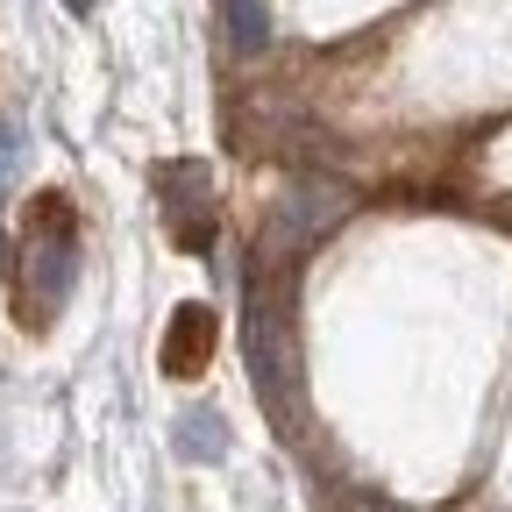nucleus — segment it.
<instances>
[{
	"label": "nucleus",
	"instance_id": "1",
	"mask_svg": "<svg viewBox=\"0 0 512 512\" xmlns=\"http://www.w3.org/2000/svg\"><path fill=\"white\" fill-rule=\"evenodd\" d=\"M242 335H249L256 399L292 434L299 427V256L256 242L249 285H242Z\"/></svg>",
	"mask_w": 512,
	"mask_h": 512
},
{
	"label": "nucleus",
	"instance_id": "2",
	"mask_svg": "<svg viewBox=\"0 0 512 512\" xmlns=\"http://www.w3.org/2000/svg\"><path fill=\"white\" fill-rule=\"evenodd\" d=\"M79 285V214L64 192H36L22 207V292H15V320L29 335H43L64 313Z\"/></svg>",
	"mask_w": 512,
	"mask_h": 512
},
{
	"label": "nucleus",
	"instance_id": "3",
	"mask_svg": "<svg viewBox=\"0 0 512 512\" xmlns=\"http://www.w3.org/2000/svg\"><path fill=\"white\" fill-rule=\"evenodd\" d=\"M349 207H356V192H349L342 178H292L278 200H271L264 235H256V242H264V249H285V256H306L335 221H349Z\"/></svg>",
	"mask_w": 512,
	"mask_h": 512
},
{
	"label": "nucleus",
	"instance_id": "4",
	"mask_svg": "<svg viewBox=\"0 0 512 512\" xmlns=\"http://www.w3.org/2000/svg\"><path fill=\"white\" fill-rule=\"evenodd\" d=\"M150 192L164 207V235L185 249V256H214V178L200 157H171L150 171Z\"/></svg>",
	"mask_w": 512,
	"mask_h": 512
},
{
	"label": "nucleus",
	"instance_id": "5",
	"mask_svg": "<svg viewBox=\"0 0 512 512\" xmlns=\"http://www.w3.org/2000/svg\"><path fill=\"white\" fill-rule=\"evenodd\" d=\"M164 377H200L214 363V306L207 299H185L171 313V328H164Z\"/></svg>",
	"mask_w": 512,
	"mask_h": 512
},
{
	"label": "nucleus",
	"instance_id": "6",
	"mask_svg": "<svg viewBox=\"0 0 512 512\" xmlns=\"http://www.w3.org/2000/svg\"><path fill=\"white\" fill-rule=\"evenodd\" d=\"M171 448H178V463H221L228 456V420L214 406H185L178 427H171Z\"/></svg>",
	"mask_w": 512,
	"mask_h": 512
},
{
	"label": "nucleus",
	"instance_id": "7",
	"mask_svg": "<svg viewBox=\"0 0 512 512\" xmlns=\"http://www.w3.org/2000/svg\"><path fill=\"white\" fill-rule=\"evenodd\" d=\"M228 43L235 57H256L271 43V15H264V0H228Z\"/></svg>",
	"mask_w": 512,
	"mask_h": 512
},
{
	"label": "nucleus",
	"instance_id": "8",
	"mask_svg": "<svg viewBox=\"0 0 512 512\" xmlns=\"http://www.w3.org/2000/svg\"><path fill=\"white\" fill-rule=\"evenodd\" d=\"M15 271V242H8V228H0V278Z\"/></svg>",
	"mask_w": 512,
	"mask_h": 512
},
{
	"label": "nucleus",
	"instance_id": "9",
	"mask_svg": "<svg viewBox=\"0 0 512 512\" xmlns=\"http://www.w3.org/2000/svg\"><path fill=\"white\" fill-rule=\"evenodd\" d=\"M349 512H392V505H377V498H349Z\"/></svg>",
	"mask_w": 512,
	"mask_h": 512
},
{
	"label": "nucleus",
	"instance_id": "10",
	"mask_svg": "<svg viewBox=\"0 0 512 512\" xmlns=\"http://www.w3.org/2000/svg\"><path fill=\"white\" fill-rule=\"evenodd\" d=\"M64 8H72V15H93V0H64Z\"/></svg>",
	"mask_w": 512,
	"mask_h": 512
}]
</instances>
